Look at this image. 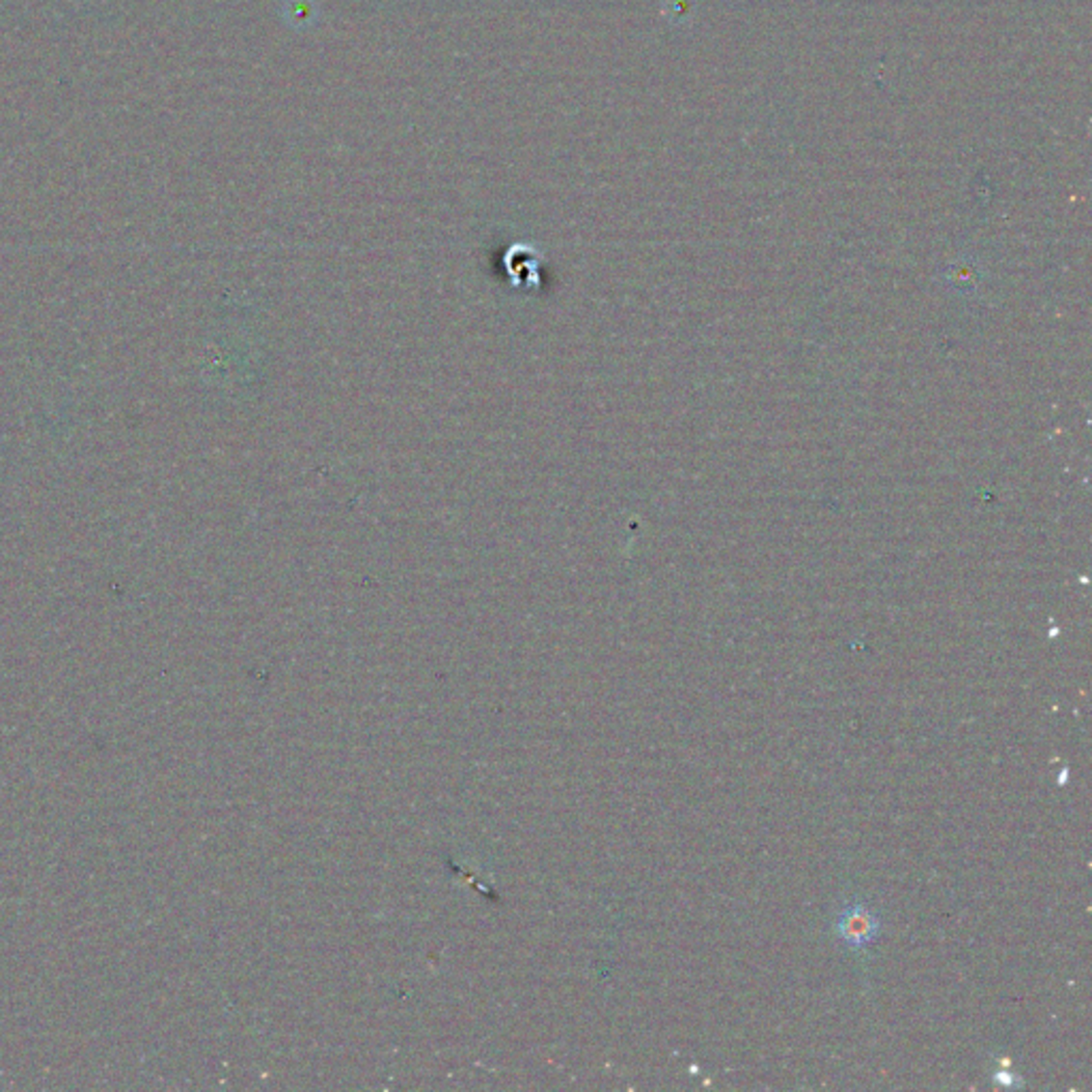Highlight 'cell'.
<instances>
[{
  "mask_svg": "<svg viewBox=\"0 0 1092 1092\" xmlns=\"http://www.w3.org/2000/svg\"><path fill=\"white\" fill-rule=\"evenodd\" d=\"M879 930H882V919L877 917L871 907L866 905H847L836 917V933L843 939V943L854 949H862L871 945Z\"/></svg>",
  "mask_w": 1092,
  "mask_h": 1092,
  "instance_id": "cell-1",
  "label": "cell"
},
{
  "mask_svg": "<svg viewBox=\"0 0 1092 1092\" xmlns=\"http://www.w3.org/2000/svg\"><path fill=\"white\" fill-rule=\"evenodd\" d=\"M312 14H314V7H312L310 0H290L287 9L288 19H299V22L312 19Z\"/></svg>",
  "mask_w": 1092,
  "mask_h": 1092,
  "instance_id": "cell-2",
  "label": "cell"
},
{
  "mask_svg": "<svg viewBox=\"0 0 1092 1092\" xmlns=\"http://www.w3.org/2000/svg\"><path fill=\"white\" fill-rule=\"evenodd\" d=\"M995 1081H998V1084H1005V1086H1018L1020 1084V1079H1014V1076H1011V1074H996Z\"/></svg>",
  "mask_w": 1092,
  "mask_h": 1092,
  "instance_id": "cell-3",
  "label": "cell"
}]
</instances>
